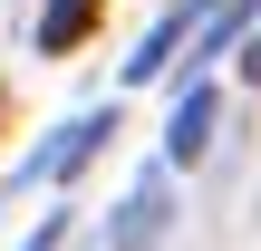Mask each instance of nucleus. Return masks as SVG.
<instances>
[{
    "label": "nucleus",
    "instance_id": "f257e3e1",
    "mask_svg": "<svg viewBox=\"0 0 261 251\" xmlns=\"http://www.w3.org/2000/svg\"><path fill=\"white\" fill-rule=\"evenodd\" d=\"M97 135H116V106H87V116H68V126H58V145H39V155H29L19 193H29V184H68V174L97 155Z\"/></svg>",
    "mask_w": 261,
    "mask_h": 251
},
{
    "label": "nucleus",
    "instance_id": "f03ea898",
    "mask_svg": "<svg viewBox=\"0 0 261 251\" xmlns=\"http://www.w3.org/2000/svg\"><path fill=\"white\" fill-rule=\"evenodd\" d=\"M213 116H223V97L194 77V87L174 97V116H165V164H203V155H213Z\"/></svg>",
    "mask_w": 261,
    "mask_h": 251
},
{
    "label": "nucleus",
    "instance_id": "7ed1b4c3",
    "mask_svg": "<svg viewBox=\"0 0 261 251\" xmlns=\"http://www.w3.org/2000/svg\"><path fill=\"white\" fill-rule=\"evenodd\" d=\"M213 10H223V0H184V10H165V19H155V29L136 39L126 77H165V68H174V48H184V29H194V19H213Z\"/></svg>",
    "mask_w": 261,
    "mask_h": 251
},
{
    "label": "nucleus",
    "instance_id": "20e7f679",
    "mask_svg": "<svg viewBox=\"0 0 261 251\" xmlns=\"http://www.w3.org/2000/svg\"><path fill=\"white\" fill-rule=\"evenodd\" d=\"M155 242H165V174H145L116 203V251H155Z\"/></svg>",
    "mask_w": 261,
    "mask_h": 251
},
{
    "label": "nucleus",
    "instance_id": "39448f33",
    "mask_svg": "<svg viewBox=\"0 0 261 251\" xmlns=\"http://www.w3.org/2000/svg\"><path fill=\"white\" fill-rule=\"evenodd\" d=\"M87 29H97V0H48V10H39V48H48V58H68Z\"/></svg>",
    "mask_w": 261,
    "mask_h": 251
},
{
    "label": "nucleus",
    "instance_id": "423d86ee",
    "mask_svg": "<svg viewBox=\"0 0 261 251\" xmlns=\"http://www.w3.org/2000/svg\"><path fill=\"white\" fill-rule=\"evenodd\" d=\"M242 19H252V10H213V19H203V58H223V48H232V29H242Z\"/></svg>",
    "mask_w": 261,
    "mask_h": 251
},
{
    "label": "nucleus",
    "instance_id": "0eeeda50",
    "mask_svg": "<svg viewBox=\"0 0 261 251\" xmlns=\"http://www.w3.org/2000/svg\"><path fill=\"white\" fill-rule=\"evenodd\" d=\"M68 242V222H58V213H48V222H39V232H29V251H58Z\"/></svg>",
    "mask_w": 261,
    "mask_h": 251
},
{
    "label": "nucleus",
    "instance_id": "6e6552de",
    "mask_svg": "<svg viewBox=\"0 0 261 251\" xmlns=\"http://www.w3.org/2000/svg\"><path fill=\"white\" fill-rule=\"evenodd\" d=\"M242 77L261 87V19H252V39H242Z\"/></svg>",
    "mask_w": 261,
    "mask_h": 251
}]
</instances>
